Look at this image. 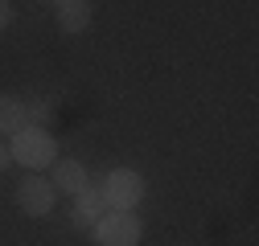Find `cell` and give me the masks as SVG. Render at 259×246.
Wrapping results in <instances>:
<instances>
[{
  "label": "cell",
  "instance_id": "7c38bea8",
  "mask_svg": "<svg viewBox=\"0 0 259 246\" xmlns=\"http://www.w3.org/2000/svg\"><path fill=\"white\" fill-rule=\"evenodd\" d=\"M54 5H62V0H54Z\"/></svg>",
  "mask_w": 259,
  "mask_h": 246
},
{
  "label": "cell",
  "instance_id": "52a82bcc",
  "mask_svg": "<svg viewBox=\"0 0 259 246\" xmlns=\"http://www.w3.org/2000/svg\"><path fill=\"white\" fill-rule=\"evenodd\" d=\"M58 25L66 33H82L91 25V0H62L58 5Z\"/></svg>",
  "mask_w": 259,
  "mask_h": 246
},
{
  "label": "cell",
  "instance_id": "277c9868",
  "mask_svg": "<svg viewBox=\"0 0 259 246\" xmlns=\"http://www.w3.org/2000/svg\"><path fill=\"white\" fill-rule=\"evenodd\" d=\"M17 205L29 213V218H46L54 209V184L46 176H29L17 184Z\"/></svg>",
  "mask_w": 259,
  "mask_h": 246
},
{
  "label": "cell",
  "instance_id": "8992f818",
  "mask_svg": "<svg viewBox=\"0 0 259 246\" xmlns=\"http://www.w3.org/2000/svg\"><path fill=\"white\" fill-rule=\"evenodd\" d=\"M50 184L54 193H82L87 189V168L78 160H54V172H50Z\"/></svg>",
  "mask_w": 259,
  "mask_h": 246
},
{
  "label": "cell",
  "instance_id": "30bf717a",
  "mask_svg": "<svg viewBox=\"0 0 259 246\" xmlns=\"http://www.w3.org/2000/svg\"><path fill=\"white\" fill-rule=\"evenodd\" d=\"M9 164H13V152H9V148H5V144H0V172H5V168H9Z\"/></svg>",
  "mask_w": 259,
  "mask_h": 246
},
{
  "label": "cell",
  "instance_id": "5b68a950",
  "mask_svg": "<svg viewBox=\"0 0 259 246\" xmlns=\"http://www.w3.org/2000/svg\"><path fill=\"white\" fill-rule=\"evenodd\" d=\"M107 213V197H103V184H87L82 193H74V226H95Z\"/></svg>",
  "mask_w": 259,
  "mask_h": 246
},
{
  "label": "cell",
  "instance_id": "9c48e42d",
  "mask_svg": "<svg viewBox=\"0 0 259 246\" xmlns=\"http://www.w3.org/2000/svg\"><path fill=\"white\" fill-rule=\"evenodd\" d=\"M29 119H33V123H50L54 119V103H37L33 111H29Z\"/></svg>",
  "mask_w": 259,
  "mask_h": 246
},
{
  "label": "cell",
  "instance_id": "8fae6325",
  "mask_svg": "<svg viewBox=\"0 0 259 246\" xmlns=\"http://www.w3.org/2000/svg\"><path fill=\"white\" fill-rule=\"evenodd\" d=\"M9 21H13V9H9V5H5V0H0V29H5V25H9Z\"/></svg>",
  "mask_w": 259,
  "mask_h": 246
},
{
  "label": "cell",
  "instance_id": "6da1fadb",
  "mask_svg": "<svg viewBox=\"0 0 259 246\" xmlns=\"http://www.w3.org/2000/svg\"><path fill=\"white\" fill-rule=\"evenodd\" d=\"M13 160H21L25 168H46V164H54V156H58V144H54V136L50 132H41V128H25V132H17L13 136Z\"/></svg>",
  "mask_w": 259,
  "mask_h": 246
},
{
  "label": "cell",
  "instance_id": "7a4b0ae2",
  "mask_svg": "<svg viewBox=\"0 0 259 246\" xmlns=\"http://www.w3.org/2000/svg\"><path fill=\"white\" fill-rule=\"evenodd\" d=\"M144 234L140 218L132 209H107L99 222H95V238H99L103 246H136Z\"/></svg>",
  "mask_w": 259,
  "mask_h": 246
},
{
  "label": "cell",
  "instance_id": "3957f363",
  "mask_svg": "<svg viewBox=\"0 0 259 246\" xmlns=\"http://www.w3.org/2000/svg\"><path fill=\"white\" fill-rule=\"evenodd\" d=\"M103 197H107V209H136V201L144 197V176L132 168H115L103 180Z\"/></svg>",
  "mask_w": 259,
  "mask_h": 246
},
{
  "label": "cell",
  "instance_id": "ba28073f",
  "mask_svg": "<svg viewBox=\"0 0 259 246\" xmlns=\"http://www.w3.org/2000/svg\"><path fill=\"white\" fill-rule=\"evenodd\" d=\"M25 123H29L25 103L13 99V95H0V132H5V136H17V132H25Z\"/></svg>",
  "mask_w": 259,
  "mask_h": 246
}]
</instances>
